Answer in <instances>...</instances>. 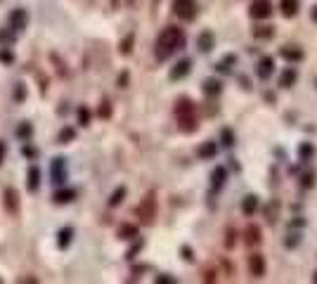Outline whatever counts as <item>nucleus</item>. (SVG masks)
<instances>
[{
	"label": "nucleus",
	"mask_w": 317,
	"mask_h": 284,
	"mask_svg": "<svg viewBox=\"0 0 317 284\" xmlns=\"http://www.w3.org/2000/svg\"><path fill=\"white\" fill-rule=\"evenodd\" d=\"M275 208H277V201H270V206H268V220L270 223H275Z\"/></svg>",
	"instance_id": "obj_45"
},
{
	"label": "nucleus",
	"mask_w": 317,
	"mask_h": 284,
	"mask_svg": "<svg viewBox=\"0 0 317 284\" xmlns=\"http://www.w3.org/2000/svg\"><path fill=\"white\" fill-rule=\"evenodd\" d=\"M189 71H192V62H189V59H180V62H175V67L171 69L168 78H171V81H180V78H185Z\"/></svg>",
	"instance_id": "obj_11"
},
{
	"label": "nucleus",
	"mask_w": 317,
	"mask_h": 284,
	"mask_svg": "<svg viewBox=\"0 0 317 284\" xmlns=\"http://www.w3.org/2000/svg\"><path fill=\"white\" fill-rule=\"evenodd\" d=\"M50 178H52L55 185H64V180H67V161L62 156L52 159V164H50Z\"/></svg>",
	"instance_id": "obj_5"
},
{
	"label": "nucleus",
	"mask_w": 317,
	"mask_h": 284,
	"mask_svg": "<svg viewBox=\"0 0 317 284\" xmlns=\"http://www.w3.org/2000/svg\"><path fill=\"white\" fill-rule=\"evenodd\" d=\"M197 0H173V12L178 14L182 21H194L197 19Z\"/></svg>",
	"instance_id": "obj_4"
},
{
	"label": "nucleus",
	"mask_w": 317,
	"mask_h": 284,
	"mask_svg": "<svg viewBox=\"0 0 317 284\" xmlns=\"http://www.w3.org/2000/svg\"><path fill=\"white\" fill-rule=\"evenodd\" d=\"M175 118H178V128L182 133H194L197 131V107L189 97H180L178 102H175Z\"/></svg>",
	"instance_id": "obj_2"
},
{
	"label": "nucleus",
	"mask_w": 317,
	"mask_h": 284,
	"mask_svg": "<svg viewBox=\"0 0 317 284\" xmlns=\"http://www.w3.org/2000/svg\"><path fill=\"white\" fill-rule=\"evenodd\" d=\"M24 97H26V90H24V83H17V85H14V100H17V102H21Z\"/></svg>",
	"instance_id": "obj_40"
},
{
	"label": "nucleus",
	"mask_w": 317,
	"mask_h": 284,
	"mask_svg": "<svg viewBox=\"0 0 317 284\" xmlns=\"http://www.w3.org/2000/svg\"><path fill=\"white\" fill-rule=\"evenodd\" d=\"M52 199H55V204H71V201L76 199V190H71V187L57 190Z\"/></svg>",
	"instance_id": "obj_17"
},
{
	"label": "nucleus",
	"mask_w": 317,
	"mask_h": 284,
	"mask_svg": "<svg viewBox=\"0 0 317 284\" xmlns=\"http://www.w3.org/2000/svg\"><path fill=\"white\" fill-rule=\"evenodd\" d=\"M31 135H34V125L28 123V121H24V123L17 125V138L19 140H28Z\"/></svg>",
	"instance_id": "obj_26"
},
{
	"label": "nucleus",
	"mask_w": 317,
	"mask_h": 284,
	"mask_svg": "<svg viewBox=\"0 0 317 284\" xmlns=\"http://www.w3.org/2000/svg\"><path fill=\"white\" fill-rule=\"evenodd\" d=\"M142 246H145V244H142V239H140V242H135L131 246V249H128V254H125V258H128V261H133V258L138 256L140 251H142Z\"/></svg>",
	"instance_id": "obj_34"
},
{
	"label": "nucleus",
	"mask_w": 317,
	"mask_h": 284,
	"mask_svg": "<svg viewBox=\"0 0 317 284\" xmlns=\"http://www.w3.org/2000/svg\"><path fill=\"white\" fill-rule=\"evenodd\" d=\"M197 48H199L201 52H211V50L215 48V36H213V31H201L199 38H197Z\"/></svg>",
	"instance_id": "obj_12"
},
{
	"label": "nucleus",
	"mask_w": 317,
	"mask_h": 284,
	"mask_svg": "<svg viewBox=\"0 0 317 284\" xmlns=\"http://www.w3.org/2000/svg\"><path fill=\"white\" fill-rule=\"evenodd\" d=\"M76 114H78V123H81V125H88V123H90V111H88V107H81Z\"/></svg>",
	"instance_id": "obj_35"
},
{
	"label": "nucleus",
	"mask_w": 317,
	"mask_h": 284,
	"mask_svg": "<svg viewBox=\"0 0 317 284\" xmlns=\"http://www.w3.org/2000/svg\"><path fill=\"white\" fill-rule=\"evenodd\" d=\"M154 282H156V284H173L175 279H173V277H168V275H158V277L154 279Z\"/></svg>",
	"instance_id": "obj_47"
},
{
	"label": "nucleus",
	"mask_w": 317,
	"mask_h": 284,
	"mask_svg": "<svg viewBox=\"0 0 317 284\" xmlns=\"http://www.w3.org/2000/svg\"><path fill=\"white\" fill-rule=\"evenodd\" d=\"M244 235H246V239H244V242H246L248 246H256V244H261V239H263V237H261V230L256 228V225H248Z\"/></svg>",
	"instance_id": "obj_22"
},
{
	"label": "nucleus",
	"mask_w": 317,
	"mask_h": 284,
	"mask_svg": "<svg viewBox=\"0 0 317 284\" xmlns=\"http://www.w3.org/2000/svg\"><path fill=\"white\" fill-rule=\"evenodd\" d=\"M28 26V12L24 7H14L12 12H10V28H14L17 34L24 31Z\"/></svg>",
	"instance_id": "obj_7"
},
{
	"label": "nucleus",
	"mask_w": 317,
	"mask_h": 284,
	"mask_svg": "<svg viewBox=\"0 0 317 284\" xmlns=\"http://www.w3.org/2000/svg\"><path fill=\"white\" fill-rule=\"evenodd\" d=\"M5 154H7V145L0 140V166H3V161H5Z\"/></svg>",
	"instance_id": "obj_48"
},
{
	"label": "nucleus",
	"mask_w": 317,
	"mask_h": 284,
	"mask_svg": "<svg viewBox=\"0 0 317 284\" xmlns=\"http://www.w3.org/2000/svg\"><path fill=\"white\" fill-rule=\"evenodd\" d=\"M21 154H24L26 159H36V156H38V149L31 147V145H24V147H21Z\"/></svg>",
	"instance_id": "obj_38"
},
{
	"label": "nucleus",
	"mask_w": 317,
	"mask_h": 284,
	"mask_svg": "<svg viewBox=\"0 0 317 284\" xmlns=\"http://www.w3.org/2000/svg\"><path fill=\"white\" fill-rule=\"evenodd\" d=\"M220 140H223V147H232V145H235V135H232L230 128H223Z\"/></svg>",
	"instance_id": "obj_33"
},
{
	"label": "nucleus",
	"mask_w": 317,
	"mask_h": 284,
	"mask_svg": "<svg viewBox=\"0 0 317 284\" xmlns=\"http://www.w3.org/2000/svg\"><path fill=\"white\" fill-rule=\"evenodd\" d=\"M248 272L253 275V277H263L265 275V258L261 254H251L248 256Z\"/></svg>",
	"instance_id": "obj_10"
},
{
	"label": "nucleus",
	"mask_w": 317,
	"mask_h": 284,
	"mask_svg": "<svg viewBox=\"0 0 317 284\" xmlns=\"http://www.w3.org/2000/svg\"><path fill=\"white\" fill-rule=\"evenodd\" d=\"M253 36L258 38V41H268V38H272V26H258V28H253Z\"/></svg>",
	"instance_id": "obj_30"
},
{
	"label": "nucleus",
	"mask_w": 317,
	"mask_h": 284,
	"mask_svg": "<svg viewBox=\"0 0 317 284\" xmlns=\"http://www.w3.org/2000/svg\"><path fill=\"white\" fill-rule=\"evenodd\" d=\"M232 64H235V55H228L223 62L215 64V71H220V74H230V71H232Z\"/></svg>",
	"instance_id": "obj_28"
},
{
	"label": "nucleus",
	"mask_w": 317,
	"mask_h": 284,
	"mask_svg": "<svg viewBox=\"0 0 317 284\" xmlns=\"http://www.w3.org/2000/svg\"><path fill=\"white\" fill-rule=\"evenodd\" d=\"M279 55H282L287 62H301V59H303V50L296 48V45H284V48L279 50Z\"/></svg>",
	"instance_id": "obj_15"
},
{
	"label": "nucleus",
	"mask_w": 317,
	"mask_h": 284,
	"mask_svg": "<svg viewBox=\"0 0 317 284\" xmlns=\"http://www.w3.org/2000/svg\"><path fill=\"white\" fill-rule=\"evenodd\" d=\"M296 83V69H284L282 71V76H279V85H282V88H291V85Z\"/></svg>",
	"instance_id": "obj_23"
},
{
	"label": "nucleus",
	"mask_w": 317,
	"mask_h": 284,
	"mask_svg": "<svg viewBox=\"0 0 317 284\" xmlns=\"http://www.w3.org/2000/svg\"><path fill=\"white\" fill-rule=\"evenodd\" d=\"M225 180H228V171L223 166H218V168H213V173H211V190H220L223 185H225Z\"/></svg>",
	"instance_id": "obj_16"
},
{
	"label": "nucleus",
	"mask_w": 317,
	"mask_h": 284,
	"mask_svg": "<svg viewBox=\"0 0 317 284\" xmlns=\"http://www.w3.org/2000/svg\"><path fill=\"white\" fill-rule=\"evenodd\" d=\"M52 62L57 64V71H59V74H62V76H67V67H64V64L59 62V57H57V55H52Z\"/></svg>",
	"instance_id": "obj_44"
},
{
	"label": "nucleus",
	"mask_w": 317,
	"mask_h": 284,
	"mask_svg": "<svg viewBox=\"0 0 317 284\" xmlns=\"http://www.w3.org/2000/svg\"><path fill=\"white\" fill-rule=\"evenodd\" d=\"M279 10H282V14L287 19L296 17L298 14V0H282V3H279Z\"/></svg>",
	"instance_id": "obj_19"
},
{
	"label": "nucleus",
	"mask_w": 317,
	"mask_h": 284,
	"mask_svg": "<svg viewBox=\"0 0 317 284\" xmlns=\"http://www.w3.org/2000/svg\"><path fill=\"white\" fill-rule=\"evenodd\" d=\"M310 17H312V21H317V5L312 7V12H310Z\"/></svg>",
	"instance_id": "obj_50"
},
{
	"label": "nucleus",
	"mask_w": 317,
	"mask_h": 284,
	"mask_svg": "<svg viewBox=\"0 0 317 284\" xmlns=\"http://www.w3.org/2000/svg\"><path fill=\"white\" fill-rule=\"evenodd\" d=\"M38 185H41V168L31 166L28 168V192H36Z\"/></svg>",
	"instance_id": "obj_21"
},
{
	"label": "nucleus",
	"mask_w": 317,
	"mask_h": 284,
	"mask_svg": "<svg viewBox=\"0 0 317 284\" xmlns=\"http://www.w3.org/2000/svg\"><path fill=\"white\" fill-rule=\"evenodd\" d=\"M272 71H275V59L272 57H261L258 59V64H256V74H258V78H270L272 76Z\"/></svg>",
	"instance_id": "obj_9"
},
{
	"label": "nucleus",
	"mask_w": 317,
	"mask_h": 284,
	"mask_svg": "<svg viewBox=\"0 0 317 284\" xmlns=\"http://www.w3.org/2000/svg\"><path fill=\"white\" fill-rule=\"evenodd\" d=\"M133 41H135V36H133V34L125 36L123 43H121V48H118V50H121V55H131V52H133Z\"/></svg>",
	"instance_id": "obj_31"
},
{
	"label": "nucleus",
	"mask_w": 317,
	"mask_h": 284,
	"mask_svg": "<svg viewBox=\"0 0 317 284\" xmlns=\"http://www.w3.org/2000/svg\"><path fill=\"white\" fill-rule=\"evenodd\" d=\"M17 41V31H5V28H0V43L3 45H12V43Z\"/></svg>",
	"instance_id": "obj_29"
},
{
	"label": "nucleus",
	"mask_w": 317,
	"mask_h": 284,
	"mask_svg": "<svg viewBox=\"0 0 317 284\" xmlns=\"http://www.w3.org/2000/svg\"><path fill=\"white\" fill-rule=\"evenodd\" d=\"M71 239H74V228H69V225L57 232V246H59V249H67L71 244Z\"/></svg>",
	"instance_id": "obj_18"
},
{
	"label": "nucleus",
	"mask_w": 317,
	"mask_h": 284,
	"mask_svg": "<svg viewBox=\"0 0 317 284\" xmlns=\"http://www.w3.org/2000/svg\"><path fill=\"white\" fill-rule=\"evenodd\" d=\"M185 43H187V36H185V31H182V28L166 26L164 31L158 34V38H156L154 55H156L158 62H164V59H168L173 52H178V50L185 48Z\"/></svg>",
	"instance_id": "obj_1"
},
{
	"label": "nucleus",
	"mask_w": 317,
	"mask_h": 284,
	"mask_svg": "<svg viewBox=\"0 0 317 284\" xmlns=\"http://www.w3.org/2000/svg\"><path fill=\"white\" fill-rule=\"evenodd\" d=\"M0 62H3V64H12L14 62V52L7 48V45L0 48Z\"/></svg>",
	"instance_id": "obj_32"
},
{
	"label": "nucleus",
	"mask_w": 317,
	"mask_h": 284,
	"mask_svg": "<svg viewBox=\"0 0 317 284\" xmlns=\"http://www.w3.org/2000/svg\"><path fill=\"white\" fill-rule=\"evenodd\" d=\"M100 116H102V118H109V116H111L109 102H100Z\"/></svg>",
	"instance_id": "obj_41"
},
{
	"label": "nucleus",
	"mask_w": 317,
	"mask_h": 284,
	"mask_svg": "<svg viewBox=\"0 0 317 284\" xmlns=\"http://www.w3.org/2000/svg\"><path fill=\"white\" fill-rule=\"evenodd\" d=\"M128 71H123V74H121V76H118V88H128Z\"/></svg>",
	"instance_id": "obj_46"
},
{
	"label": "nucleus",
	"mask_w": 317,
	"mask_h": 284,
	"mask_svg": "<svg viewBox=\"0 0 317 284\" xmlns=\"http://www.w3.org/2000/svg\"><path fill=\"white\" fill-rule=\"evenodd\" d=\"M258 206H261V201H258L256 194H246V197L241 199V213L244 215H253L256 211H258Z\"/></svg>",
	"instance_id": "obj_14"
},
{
	"label": "nucleus",
	"mask_w": 317,
	"mask_h": 284,
	"mask_svg": "<svg viewBox=\"0 0 317 284\" xmlns=\"http://www.w3.org/2000/svg\"><path fill=\"white\" fill-rule=\"evenodd\" d=\"M235 230H228V239H225V246H228V249H232V246H235Z\"/></svg>",
	"instance_id": "obj_43"
},
{
	"label": "nucleus",
	"mask_w": 317,
	"mask_h": 284,
	"mask_svg": "<svg viewBox=\"0 0 317 284\" xmlns=\"http://www.w3.org/2000/svg\"><path fill=\"white\" fill-rule=\"evenodd\" d=\"M248 14L253 19H268L272 14V0H253L251 7H248Z\"/></svg>",
	"instance_id": "obj_6"
},
{
	"label": "nucleus",
	"mask_w": 317,
	"mask_h": 284,
	"mask_svg": "<svg viewBox=\"0 0 317 284\" xmlns=\"http://www.w3.org/2000/svg\"><path fill=\"white\" fill-rule=\"evenodd\" d=\"M74 138H76V131L67 125V128H62V131H59V135H57V142H59V145H67V142H71Z\"/></svg>",
	"instance_id": "obj_27"
},
{
	"label": "nucleus",
	"mask_w": 317,
	"mask_h": 284,
	"mask_svg": "<svg viewBox=\"0 0 317 284\" xmlns=\"http://www.w3.org/2000/svg\"><path fill=\"white\" fill-rule=\"evenodd\" d=\"M3 204H5V211L10 215H17L19 213V192L14 187H5L3 192Z\"/></svg>",
	"instance_id": "obj_8"
},
{
	"label": "nucleus",
	"mask_w": 317,
	"mask_h": 284,
	"mask_svg": "<svg viewBox=\"0 0 317 284\" xmlns=\"http://www.w3.org/2000/svg\"><path fill=\"white\" fill-rule=\"evenodd\" d=\"M125 192H128V190H125L123 185L114 190V192H111V197H109V206H111V208H116L118 204H121V201L125 199Z\"/></svg>",
	"instance_id": "obj_25"
},
{
	"label": "nucleus",
	"mask_w": 317,
	"mask_h": 284,
	"mask_svg": "<svg viewBox=\"0 0 317 284\" xmlns=\"http://www.w3.org/2000/svg\"><path fill=\"white\" fill-rule=\"evenodd\" d=\"M215 154H218V145H215L213 140H206V142H201L197 147V156L199 159H215Z\"/></svg>",
	"instance_id": "obj_13"
},
{
	"label": "nucleus",
	"mask_w": 317,
	"mask_h": 284,
	"mask_svg": "<svg viewBox=\"0 0 317 284\" xmlns=\"http://www.w3.org/2000/svg\"><path fill=\"white\" fill-rule=\"evenodd\" d=\"M301 185L303 187H315V173H303V178H301Z\"/></svg>",
	"instance_id": "obj_36"
},
{
	"label": "nucleus",
	"mask_w": 317,
	"mask_h": 284,
	"mask_svg": "<svg viewBox=\"0 0 317 284\" xmlns=\"http://www.w3.org/2000/svg\"><path fill=\"white\" fill-rule=\"evenodd\" d=\"M284 244H287V249H294V246H298V244H301V235H287Z\"/></svg>",
	"instance_id": "obj_37"
},
{
	"label": "nucleus",
	"mask_w": 317,
	"mask_h": 284,
	"mask_svg": "<svg viewBox=\"0 0 317 284\" xmlns=\"http://www.w3.org/2000/svg\"><path fill=\"white\" fill-rule=\"evenodd\" d=\"M312 282H317V272H315V275H312Z\"/></svg>",
	"instance_id": "obj_51"
},
{
	"label": "nucleus",
	"mask_w": 317,
	"mask_h": 284,
	"mask_svg": "<svg viewBox=\"0 0 317 284\" xmlns=\"http://www.w3.org/2000/svg\"><path fill=\"white\" fill-rule=\"evenodd\" d=\"M204 279H206V282H215L213 270H206V272H204Z\"/></svg>",
	"instance_id": "obj_49"
},
{
	"label": "nucleus",
	"mask_w": 317,
	"mask_h": 284,
	"mask_svg": "<svg viewBox=\"0 0 317 284\" xmlns=\"http://www.w3.org/2000/svg\"><path fill=\"white\" fill-rule=\"evenodd\" d=\"M298 152H301V159L305 161V159H310L315 149H312V145H308V142H305V145H301V149H298Z\"/></svg>",
	"instance_id": "obj_39"
},
{
	"label": "nucleus",
	"mask_w": 317,
	"mask_h": 284,
	"mask_svg": "<svg viewBox=\"0 0 317 284\" xmlns=\"http://www.w3.org/2000/svg\"><path fill=\"white\" fill-rule=\"evenodd\" d=\"M201 88H204V92H206V95H220V90H223V83L220 81H218V78H206V81H204V85H201Z\"/></svg>",
	"instance_id": "obj_20"
},
{
	"label": "nucleus",
	"mask_w": 317,
	"mask_h": 284,
	"mask_svg": "<svg viewBox=\"0 0 317 284\" xmlns=\"http://www.w3.org/2000/svg\"><path fill=\"white\" fill-rule=\"evenodd\" d=\"M180 254H182V258H185L187 263H192V261H194V256H192V249H189V246H182V249H180Z\"/></svg>",
	"instance_id": "obj_42"
},
{
	"label": "nucleus",
	"mask_w": 317,
	"mask_h": 284,
	"mask_svg": "<svg viewBox=\"0 0 317 284\" xmlns=\"http://www.w3.org/2000/svg\"><path fill=\"white\" fill-rule=\"evenodd\" d=\"M135 213H138V218H140L142 225H152L154 218H156V194H154V192L147 194L145 199L138 204Z\"/></svg>",
	"instance_id": "obj_3"
},
{
	"label": "nucleus",
	"mask_w": 317,
	"mask_h": 284,
	"mask_svg": "<svg viewBox=\"0 0 317 284\" xmlns=\"http://www.w3.org/2000/svg\"><path fill=\"white\" fill-rule=\"evenodd\" d=\"M118 237L121 239H135L138 237V228L131 225V223H123V225H118Z\"/></svg>",
	"instance_id": "obj_24"
}]
</instances>
